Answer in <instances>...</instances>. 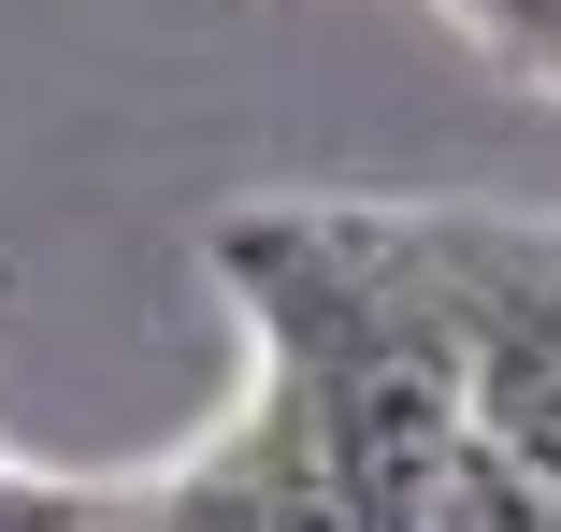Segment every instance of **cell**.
I'll return each instance as SVG.
<instances>
[{
	"mask_svg": "<svg viewBox=\"0 0 561 532\" xmlns=\"http://www.w3.org/2000/svg\"><path fill=\"white\" fill-rule=\"evenodd\" d=\"M403 245H417V288L446 302L476 447H504L518 475L561 489V231H504V217H403Z\"/></svg>",
	"mask_w": 561,
	"mask_h": 532,
	"instance_id": "1",
	"label": "cell"
},
{
	"mask_svg": "<svg viewBox=\"0 0 561 532\" xmlns=\"http://www.w3.org/2000/svg\"><path fill=\"white\" fill-rule=\"evenodd\" d=\"M417 532H561V489H547V475H518L504 447H476V432H461V461L432 475Z\"/></svg>",
	"mask_w": 561,
	"mask_h": 532,
	"instance_id": "2",
	"label": "cell"
},
{
	"mask_svg": "<svg viewBox=\"0 0 561 532\" xmlns=\"http://www.w3.org/2000/svg\"><path fill=\"white\" fill-rule=\"evenodd\" d=\"M461 30H476L504 72H533V86L561 101V0H461Z\"/></svg>",
	"mask_w": 561,
	"mask_h": 532,
	"instance_id": "3",
	"label": "cell"
},
{
	"mask_svg": "<svg viewBox=\"0 0 561 532\" xmlns=\"http://www.w3.org/2000/svg\"><path fill=\"white\" fill-rule=\"evenodd\" d=\"M87 518H116V489H72V475L0 461V532H87Z\"/></svg>",
	"mask_w": 561,
	"mask_h": 532,
	"instance_id": "4",
	"label": "cell"
}]
</instances>
